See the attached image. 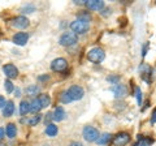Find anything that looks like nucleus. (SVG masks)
<instances>
[{"label": "nucleus", "mask_w": 156, "mask_h": 146, "mask_svg": "<svg viewBox=\"0 0 156 146\" xmlns=\"http://www.w3.org/2000/svg\"><path fill=\"white\" fill-rule=\"evenodd\" d=\"M83 95H85V90L82 89L80 85H72L69 89L65 90L64 93L61 94L60 100L64 104H68V103H70V102H76V100L82 99Z\"/></svg>", "instance_id": "obj_1"}, {"label": "nucleus", "mask_w": 156, "mask_h": 146, "mask_svg": "<svg viewBox=\"0 0 156 146\" xmlns=\"http://www.w3.org/2000/svg\"><path fill=\"white\" fill-rule=\"evenodd\" d=\"M70 29L74 34H86L90 30V21L82 20V18H76L74 21L70 24Z\"/></svg>", "instance_id": "obj_2"}, {"label": "nucleus", "mask_w": 156, "mask_h": 146, "mask_svg": "<svg viewBox=\"0 0 156 146\" xmlns=\"http://www.w3.org/2000/svg\"><path fill=\"white\" fill-rule=\"evenodd\" d=\"M87 59H89L91 63H95V64H99L105 59V52L103 48L100 47H94L87 52Z\"/></svg>", "instance_id": "obj_3"}, {"label": "nucleus", "mask_w": 156, "mask_h": 146, "mask_svg": "<svg viewBox=\"0 0 156 146\" xmlns=\"http://www.w3.org/2000/svg\"><path fill=\"white\" fill-rule=\"evenodd\" d=\"M78 42V35L73 31H65L58 39V43L64 47H72Z\"/></svg>", "instance_id": "obj_4"}, {"label": "nucleus", "mask_w": 156, "mask_h": 146, "mask_svg": "<svg viewBox=\"0 0 156 146\" xmlns=\"http://www.w3.org/2000/svg\"><path fill=\"white\" fill-rule=\"evenodd\" d=\"M82 136H83V138L87 142H96L100 134L96 128H94V126H91V125H87L83 128V130H82Z\"/></svg>", "instance_id": "obj_5"}, {"label": "nucleus", "mask_w": 156, "mask_h": 146, "mask_svg": "<svg viewBox=\"0 0 156 146\" xmlns=\"http://www.w3.org/2000/svg\"><path fill=\"white\" fill-rule=\"evenodd\" d=\"M68 68V61L62 57H57L51 63V69L53 72H64Z\"/></svg>", "instance_id": "obj_6"}, {"label": "nucleus", "mask_w": 156, "mask_h": 146, "mask_svg": "<svg viewBox=\"0 0 156 146\" xmlns=\"http://www.w3.org/2000/svg\"><path fill=\"white\" fill-rule=\"evenodd\" d=\"M111 91L115 94V97L117 99H122L128 95V89H126L125 85H121V84H117V85H113L111 87Z\"/></svg>", "instance_id": "obj_7"}, {"label": "nucleus", "mask_w": 156, "mask_h": 146, "mask_svg": "<svg viewBox=\"0 0 156 146\" xmlns=\"http://www.w3.org/2000/svg\"><path fill=\"white\" fill-rule=\"evenodd\" d=\"M30 25V21L29 18L25 16H17L12 20V26L13 27H17V29H26Z\"/></svg>", "instance_id": "obj_8"}, {"label": "nucleus", "mask_w": 156, "mask_h": 146, "mask_svg": "<svg viewBox=\"0 0 156 146\" xmlns=\"http://www.w3.org/2000/svg\"><path fill=\"white\" fill-rule=\"evenodd\" d=\"M130 141V134L128 132H120L116 134L113 138V145L115 146H125Z\"/></svg>", "instance_id": "obj_9"}, {"label": "nucleus", "mask_w": 156, "mask_h": 146, "mask_svg": "<svg viewBox=\"0 0 156 146\" xmlns=\"http://www.w3.org/2000/svg\"><path fill=\"white\" fill-rule=\"evenodd\" d=\"M12 41H13L14 45H17V46H25L29 41V33H25V31L16 33L13 35Z\"/></svg>", "instance_id": "obj_10"}, {"label": "nucleus", "mask_w": 156, "mask_h": 146, "mask_svg": "<svg viewBox=\"0 0 156 146\" xmlns=\"http://www.w3.org/2000/svg\"><path fill=\"white\" fill-rule=\"evenodd\" d=\"M138 71H139L140 75H142V78H143L146 82H150V81H151V75H152V68H151L148 64H146V63H142V64L139 65Z\"/></svg>", "instance_id": "obj_11"}, {"label": "nucleus", "mask_w": 156, "mask_h": 146, "mask_svg": "<svg viewBox=\"0 0 156 146\" xmlns=\"http://www.w3.org/2000/svg\"><path fill=\"white\" fill-rule=\"evenodd\" d=\"M3 72H4V75L7 76V78L8 80H12V78H16V77L18 76V69L16 68V65H13V64H5L3 67Z\"/></svg>", "instance_id": "obj_12"}, {"label": "nucleus", "mask_w": 156, "mask_h": 146, "mask_svg": "<svg viewBox=\"0 0 156 146\" xmlns=\"http://www.w3.org/2000/svg\"><path fill=\"white\" fill-rule=\"evenodd\" d=\"M85 5L91 9V11H101V9L104 8V2H101V0H89V2H86Z\"/></svg>", "instance_id": "obj_13"}, {"label": "nucleus", "mask_w": 156, "mask_h": 146, "mask_svg": "<svg viewBox=\"0 0 156 146\" xmlns=\"http://www.w3.org/2000/svg\"><path fill=\"white\" fill-rule=\"evenodd\" d=\"M53 120L55 121H62L65 118H66V112H65V110H64V107H61V106H58L55 108V111H53Z\"/></svg>", "instance_id": "obj_14"}, {"label": "nucleus", "mask_w": 156, "mask_h": 146, "mask_svg": "<svg viewBox=\"0 0 156 146\" xmlns=\"http://www.w3.org/2000/svg\"><path fill=\"white\" fill-rule=\"evenodd\" d=\"M2 111H3V116H4V118H11V116L13 115V112H14V103L12 100H8Z\"/></svg>", "instance_id": "obj_15"}, {"label": "nucleus", "mask_w": 156, "mask_h": 146, "mask_svg": "<svg viewBox=\"0 0 156 146\" xmlns=\"http://www.w3.org/2000/svg\"><path fill=\"white\" fill-rule=\"evenodd\" d=\"M5 134H7L8 138H14V137H16V134H17L16 124H13V123L7 124V126H5Z\"/></svg>", "instance_id": "obj_16"}, {"label": "nucleus", "mask_w": 156, "mask_h": 146, "mask_svg": "<svg viewBox=\"0 0 156 146\" xmlns=\"http://www.w3.org/2000/svg\"><path fill=\"white\" fill-rule=\"evenodd\" d=\"M42 110V104L39 102L38 98H34L31 102H30V112H34V114H39V111Z\"/></svg>", "instance_id": "obj_17"}, {"label": "nucleus", "mask_w": 156, "mask_h": 146, "mask_svg": "<svg viewBox=\"0 0 156 146\" xmlns=\"http://www.w3.org/2000/svg\"><path fill=\"white\" fill-rule=\"evenodd\" d=\"M38 99H39V102H41V104H42V108H47V107L51 104V98H50V95L48 94H39Z\"/></svg>", "instance_id": "obj_18"}, {"label": "nucleus", "mask_w": 156, "mask_h": 146, "mask_svg": "<svg viewBox=\"0 0 156 146\" xmlns=\"http://www.w3.org/2000/svg\"><path fill=\"white\" fill-rule=\"evenodd\" d=\"M46 134L48 136V137H55V136L57 134V132H58V129H57V126L55 125V124H48V125H46Z\"/></svg>", "instance_id": "obj_19"}, {"label": "nucleus", "mask_w": 156, "mask_h": 146, "mask_svg": "<svg viewBox=\"0 0 156 146\" xmlns=\"http://www.w3.org/2000/svg\"><path fill=\"white\" fill-rule=\"evenodd\" d=\"M25 91H26V94L29 97H35V95H38L39 93H41V87L37 86V85H30L29 87H26Z\"/></svg>", "instance_id": "obj_20"}, {"label": "nucleus", "mask_w": 156, "mask_h": 146, "mask_svg": "<svg viewBox=\"0 0 156 146\" xmlns=\"http://www.w3.org/2000/svg\"><path fill=\"white\" fill-rule=\"evenodd\" d=\"M30 112V102L27 100H22L20 103V114L21 115H26Z\"/></svg>", "instance_id": "obj_21"}, {"label": "nucleus", "mask_w": 156, "mask_h": 146, "mask_svg": "<svg viewBox=\"0 0 156 146\" xmlns=\"http://www.w3.org/2000/svg\"><path fill=\"white\" fill-rule=\"evenodd\" d=\"M111 137H112V136H111L109 133H103V134H100L99 138H98V141H96V144H98V145H101V146L107 145V144H108L109 141H111Z\"/></svg>", "instance_id": "obj_22"}, {"label": "nucleus", "mask_w": 156, "mask_h": 146, "mask_svg": "<svg viewBox=\"0 0 156 146\" xmlns=\"http://www.w3.org/2000/svg\"><path fill=\"white\" fill-rule=\"evenodd\" d=\"M152 144H154V138H150V137H139L136 146H150V145H152Z\"/></svg>", "instance_id": "obj_23"}, {"label": "nucleus", "mask_w": 156, "mask_h": 146, "mask_svg": "<svg viewBox=\"0 0 156 146\" xmlns=\"http://www.w3.org/2000/svg\"><path fill=\"white\" fill-rule=\"evenodd\" d=\"M42 120V115H39V114H37L35 116H33L31 119H27L26 120V123L29 124V125H31V126H34V125H37L39 121Z\"/></svg>", "instance_id": "obj_24"}, {"label": "nucleus", "mask_w": 156, "mask_h": 146, "mask_svg": "<svg viewBox=\"0 0 156 146\" xmlns=\"http://www.w3.org/2000/svg\"><path fill=\"white\" fill-rule=\"evenodd\" d=\"M21 12L22 13H33V12H35V5H34V4H25V5L21 8Z\"/></svg>", "instance_id": "obj_25"}, {"label": "nucleus", "mask_w": 156, "mask_h": 146, "mask_svg": "<svg viewBox=\"0 0 156 146\" xmlns=\"http://www.w3.org/2000/svg\"><path fill=\"white\" fill-rule=\"evenodd\" d=\"M120 80H121V77H120L119 75H112V76H108V77H107V81L111 82L112 85L120 84Z\"/></svg>", "instance_id": "obj_26"}, {"label": "nucleus", "mask_w": 156, "mask_h": 146, "mask_svg": "<svg viewBox=\"0 0 156 146\" xmlns=\"http://www.w3.org/2000/svg\"><path fill=\"white\" fill-rule=\"evenodd\" d=\"M4 87H5L7 93H13V91H14V86H13L11 80H5V81H4Z\"/></svg>", "instance_id": "obj_27"}, {"label": "nucleus", "mask_w": 156, "mask_h": 146, "mask_svg": "<svg viewBox=\"0 0 156 146\" xmlns=\"http://www.w3.org/2000/svg\"><path fill=\"white\" fill-rule=\"evenodd\" d=\"M135 97H136L138 104L142 106V90H140V87H135Z\"/></svg>", "instance_id": "obj_28"}, {"label": "nucleus", "mask_w": 156, "mask_h": 146, "mask_svg": "<svg viewBox=\"0 0 156 146\" xmlns=\"http://www.w3.org/2000/svg\"><path fill=\"white\" fill-rule=\"evenodd\" d=\"M77 18H82V20H86V21H90L91 20V16H90V13L89 12H81L80 14L77 16Z\"/></svg>", "instance_id": "obj_29"}, {"label": "nucleus", "mask_w": 156, "mask_h": 146, "mask_svg": "<svg viewBox=\"0 0 156 146\" xmlns=\"http://www.w3.org/2000/svg\"><path fill=\"white\" fill-rule=\"evenodd\" d=\"M51 120H53V116H52V114L51 112H48L46 116H44V121H46V125H48V124H51L50 121Z\"/></svg>", "instance_id": "obj_30"}, {"label": "nucleus", "mask_w": 156, "mask_h": 146, "mask_svg": "<svg viewBox=\"0 0 156 146\" xmlns=\"http://www.w3.org/2000/svg\"><path fill=\"white\" fill-rule=\"evenodd\" d=\"M5 103H7L5 98H4L3 95H0V110H3V108H4V106H5Z\"/></svg>", "instance_id": "obj_31"}, {"label": "nucleus", "mask_w": 156, "mask_h": 146, "mask_svg": "<svg viewBox=\"0 0 156 146\" xmlns=\"http://www.w3.org/2000/svg\"><path fill=\"white\" fill-rule=\"evenodd\" d=\"M4 137H5V129L0 126V141H2Z\"/></svg>", "instance_id": "obj_32"}, {"label": "nucleus", "mask_w": 156, "mask_h": 146, "mask_svg": "<svg viewBox=\"0 0 156 146\" xmlns=\"http://www.w3.org/2000/svg\"><path fill=\"white\" fill-rule=\"evenodd\" d=\"M69 146H83V145H82V142H80V141H73V142L69 144Z\"/></svg>", "instance_id": "obj_33"}, {"label": "nucleus", "mask_w": 156, "mask_h": 146, "mask_svg": "<svg viewBox=\"0 0 156 146\" xmlns=\"http://www.w3.org/2000/svg\"><path fill=\"white\" fill-rule=\"evenodd\" d=\"M151 123H156V108L154 110V112H152V118H151Z\"/></svg>", "instance_id": "obj_34"}, {"label": "nucleus", "mask_w": 156, "mask_h": 146, "mask_svg": "<svg viewBox=\"0 0 156 146\" xmlns=\"http://www.w3.org/2000/svg\"><path fill=\"white\" fill-rule=\"evenodd\" d=\"M147 50H148V43H146L144 47H143V53H142V56H143V57L146 56V53H147Z\"/></svg>", "instance_id": "obj_35"}, {"label": "nucleus", "mask_w": 156, "mask_h": 146, "mask_svg": "<svg viewBox=\"0 0 156 146\" xmlns=\"http://www.w3.org/2000/svg\"><path fill=\"white\" fill-rule=\"evenodd\" d=\"M14 94H16V97H21V91H20V89L14 90Z\"/></svg>", "instance_id": "obj_36"}, {"label": "nucleus", "mask_w": 156, "mask_h": 146, "mask_svg": "<svg viewBox=\"0 0 156 146\" xmlns=\"http://www.w3.org/2000/svg\"><path fill=\"white\" fill-rule=\"evenodd\" d=\"M39 80H41V81H43V80H48V76H41V77H39Z\"/></svg>", "instance_id": "obj_37"}, {"label": "nucleus", "mask_w": 156, "mask_h": 146, "mask_svg": "<svg viewBox=\"0 0 156 146\" xmlns=\"http://www.w3.org/2000/svg\"><path fill=\"white\" fill-rule=\"evenodd\" d=\"M0 146H5V145H3V144H0Z\"/></svg>", "instance_id": "obj_38"}]
</instances>
